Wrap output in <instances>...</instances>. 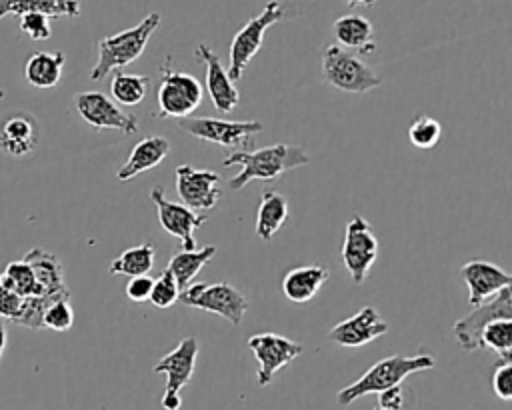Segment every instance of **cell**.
Returning a JSON list of instances; mask_svg holds the SVG:
<instances>
[{"label": "cell", "instance_id": "6da1fadb", "mask_svg": "<svg viewBox=\"0 0 512 410\" xmlns=\"http://www.w3.org/2000/svg\"><path fill=\"white\" fill-rule=\"evenodd\" d=\"M308 162L310 156L304 152V148L290 144H272L250 152H230L222 160L226 168L240 166V172L228 180L232 190H242L252 180L272 182L290 170L306 166Z\"/></svg>", "mask_w": 512, "mask_h": 410}, {"label": "cell", "instance_id": "7a4b0ae2", "mask_svg": "<svg viewBox=\"0 0 512 410\" xmlns=\"http://www.w3.org/2000/svg\"><path fill=\"white\" fill-rule=\"evenodd\" d=\"M436 366V358L432 354H416V356H388L372 364L356 382L344 386L336 400L340 406H350L358 398L366 394H378L386 388L398 386L414 372H424Z\"/></svg>", "mask_w": 512, "mask_h": 410}, {"label": "cell", "instance_id": "3957f363", "mask_svg": "<svg viewBox=\"0 0 512 410\" xmlns=\"http://www.w3.org/2000/svg\"><path fill=\"white\" fill-rule=\"evenodd\" d=\"M160 22L162 16L158 12H150L136 26L98 40V60L90 70V80L98 82L112 70H122L124 66L138 60L150 36L158 30Z\"/></svg>", "mask_w": 512, "mask_h": 410}, {"label": "cell", "instance_id": "277c9868", "mask_svg": "<svg viewBox=\"0 0 512 410\" xmlns=\"http://www.w3.org/2000/svg\"><path fill=\"white\" fill-rule=\"evenodd\" d=\"M298 10L282 0H270L266 2V6L262 8V12L258 16H252L232 38L230 42V62H228V76L232 82H238L244 76V70L248 68V64L252 62V58L260 52L262 44H264V34L268 28H272L274 24L296 16Z\"/></svg>", "mask_w": 512, "mask_h": 410}, {"label": "cell", "instance_id": "5b68a950", "mask_svg": "<svg viewBox=\"0 0 512 410\" xmlns=\"http://www.w3.org/2000/svg\"><path fill=\"white\" fill-rule=\"evenodd\" d=\"M322 78L332 88L352 94L382 86V76L372 66L338 44H328L322 52Z\"/></svg>", "mask_w": 512, "mask_h": 410}, {"label": "cell", "instance_id": "8992f818", "mask_svg": "<svg viewBox=\"0 0 512 410\" xmlns=\"http://www.w3.org/2000/svg\"><path fill=\"white\" fill-rule=\"evenodd\" d=\"M178 126L194 138L230 148L234 152H250L256 144L258 132L262 130V122L258 120H220L196 116L178 120Z\"/></svg>", "mask_w": 512, "mask_h": 410}, {"label": "cell", "instance_id": "52a82bcc", "mask_svg": "<svg viewBox=\"0 0 512 410\" xmlns=\"http://www.w3.org/2000/svg\"><path fill=\"white\" fill-rule=\"evenodd\" d=\"M170 56L160 66V84L156 88V102L160 110V118H188L202 102V86L200 82L186 72H178L170 68Z\"/></svg>", "mask_w": 512, "mask_h": 410}, {"label": "cell", "instance_id": "ba28073f", "mask_svg": "<svg viewBox=\"0 0 512 410\" xmlns=\"http://www.w3.org/2000/svg\"><path fill=\"white\" fill-rule=\"evenodd\" d=\"M178 300L186 306L226 318L232 326H240L248 312V298L228 282L190 284L180 292Z\"/></svg>", "mask_w": 512, "mask_h": 410}, {"label": "cell", "instance_id": "9c48e42d", "mask_svg": "<svg viewBox=\"0 0 512 410\" xmlns=\"http://www.w3.org/2000/svg\"><path fill=\"white\" fill-rule=\"evenodd\" d=\"M198 340L194 336L182 338L174 350H170L164 358L154 364V372L166 374V388L160 400L164 410H180L182 388L190 382L198 358Z\"/></svg>", "mask_w": 512, "mask_h": 410}, {"label": "cell", "instance_id": "30bf717a", "mask_svg": "<svg viewBox=\"0 0 512 410\" xmlns=\"http://www.w3.org/2000/svg\"><path fill=\"white\" fill-rule=\"evenodd\" d=\"M342 264L348 270L354 284H362L376 262L378 256V240L372 232V226L360 214L352 216L344 228L342 242Z\"/></svg>", "mask_w": 512, "mask_h": 410}, {"label": "cell", "instance_id": "8fae6325", "mask_svg": "<svg viewBox=\"0 0 512 410\" xmlns=\"http://www.w3.org/2000/svg\"><path fill=\"white\" fill-rule=\"evenodd\" d=\"M248 348L258 362V386H268L274 380L276 372L294 362L304 350L300 342H294L276 332H260L250 336Z\"/></svg>", "mask_w": 512, "mask_h": 410}, {"label": "cell", "instance_id": "7c38bea8", "mask_svg": "<svg viewBox=\"0 0 512 410\" xmlns=\"http://www.w3.org/2000/svg\"><path fill=\"white\" fill-rule=\"evenodd\" d=\"M492 320H512V286L502 288L490 300L474 306L470 314L458 318L452 326V332L466 352L480 348V332Z\"/></svg>", "mask_w": 512, "mask_h": 410}, {"label": "cell", "instance_id": "4fadbf2b", "mask_svg": "<svg viewBox=\"0 0 512 410\" xmlns=\"http://www.w3.org/2000/svg\"><path fill=\"white\" fill-rule=\"evenodd\" d=\"M74 108L80 118L96 130H120L122 134H134L138 130V120L134 114L120 110V106L110 100L104 92L86 90L74 96Z\"/></svg>", "mask_w": 512, "mask_h": 410}, {"label": "cell", "instance_id": "5bb4252c", "mask_svg": "<svg viewBox=\"0 0 512 410\" xmlns=\"http://www.w3.org/2000/svg\"><path fill=\"white\" fill-rule=\"evenodd\" d=\"M150 200L156 206L160 226L170 236L180 238L184 250H188V252L196 250L194 230H198L208 220V214H198V212L190 210L188 206H184L180 202L168 200L166 192H164V186H154L150 190Z\"/></svg>", "mask_w": 512, "mask_h": 410}, {"label": "cell", "instance_id": "9a60e30c", "mask_svg": "<svg viewBox=\"0 0 512 410\" xmlns=\"http://www.w3.org/2000/svg\"><path fill=\"white\" fill-rule=\"evenodd\" d=\"M176 192L180 204L190 210H212L220 198V176L212 170H198L192 164H180L176 168Z\"/></svg>", "mask_w": 512, "mask_h": 410}, {"label": "cell", "instance_id": "2e32d148", "mask_svg": "<svg viewBox=\"0 0 512 410\" xmlns=\"http://www.w3.org/2000/svg\"><path fill=\"white\" fill-rule=\"evenodd\" d=\"M460 276L468 290V304L474 308L492 296H496L502 288L512 286V276L504 268L488 262V260H468L460 266Z\"/></svg>", "mask_w": 512, "mask_h": 410}, {"label": "cell", "instance_id": "e0dca14e", "mask_svg": "<svg viewBox=\"0 0 512 410\" xmlns=\"http://www.w3.org/2000/svg\"><path fill=\"white\" fill-rule=\"evenodd\" d=\"M386 332H388V324L380 316V312L374 306H364L354 316L330 328L328 340L344 348H360Z\"/></svg>", "mask_w": 512, "mask_h": 410}, {"label": "cell", "instance_id": "ac0fdd59", "mask_svg": "<svg viewBox=\"0 0 512 410\" xmlns=\"http://www.w3.org/2000/svg\"><path fill=\"white\" fill-rule=\"evenodd\" d=\"M196 60L202 62L206 68V90L212 100V106L218 112H232L240 102V94L234 82L230 80L226 68L222 66L220 56L208 44H198Z\"/></svg>", "mask_w": 512, "mask_h": 410}, {"label": "cell", "instance_id": "d6986e66", "mask_svg": "<svg viewBox=\"0 0 512 410\" xmlns=\"http://www.w3.org/2000/svg\"><path fill=\"white\" fill-rule=\"evenodd\" d=\"M40 138L38 120L30 112H14L0 120V150L8 156H28Z\"/></svg>", "mask_w": 512, "mask_h": 410}, {"label": "cell", "instance_id": "ffe728a7", "mask_svg": "<svg viewBox=\"0 0 512 410\" xmlns=\"http://www.w3.org/2000/svg\"><path fill=\"white\" fill-rule=\"evenodd\" d=\"M22 260L30 264L40 288V296L48 300L70 298V290L64 280V268L56 254L44 248H30Z\"/></svg>", "mask_w": 512, "mask_h": 410}, {"label": "cell", "instance_id": "44dd1931", "mask_svg": "<svg viewBox=\"0 0 512 410\" xmlns=\"http://www.w3.org/2000/svg\"><path fill=\"white\" fill-rule=\"evenodd\" d=\"M170 152V142L164 136H146L138 140L126 158V162L118 168L116 178L120 182L132 180L134 176L156 168Z\"/></svg>", "mask_w": 512, "mask_h": 410}, {"label": "cell", "instance_id": "7402d4cb", "mask_svg": "<svg viewBox=\"0 0 512 410\" xmlns=\"http://www.w3.org/2000/svg\"><path fill=\"white\" fill-rule=\"evenodd\" d=\"M328 278H330V272L326 266H320V264L298 266L284 274L282 292L290 302L304 304L316 296V292L322 288V284Z\"/></svg>", "mask_w": 512, "mask_h": 410}, {"label": "cell", "instance_id": "603a6c76", "mask_svg": "<svg viewBox=\"0 0 512 410\" xmlns=\"http://www.w3.org/2000/svg\"><path fill=\"white\" fill-rule=\"evenodd\" d=\"M334 36L340 46L356 50L360 54H370L376 50L374 26L368 18L360 14H346L334 22Z\"/></svg>", "mask_w": 512, "mask_h": 410}, {"label": "cell", "instance_id": "cb8c5ba5", "mask_svg": "<svg viewBox=\"0 0 512 410\" xmlns=\"http://www.w3.org/2000/svg\"><path fill=\"white\" fill-rule=\"evenodd\" d=\"M290 208L288 200L276 192V190H264L260 196L258 212H256V236L262 242H270L276 232L282 228V224L288 220Z\"/></svg>", "mask_w": 512, "mask_h": 410}, {"label": "cell", "instance_id": "d4e9b609", "mask_svg": "<svg viewBox=\"0 0 512 410\" xmlns=\"http://www.w3.org/2000/svg\"><path fill=\"white\" fill-rule=\"evenodd\" d=\"M64 64V52H34L24 64V78L34 88H54L62 78Z\"/></svg>", "mask_w": 512, "mask_h": 410}, {"label": "cell", "instance_id": "484cf974", "mask_svg": "<svg viewBox=\"0 0 512 410\" xmlns=\"http://www.w3.org/2000/svg\"><path fill=\"white\" fill-rule=\"evenodd\" d=\"M38 12L48 18H76L80 16V2L78 0H0V18L14 14H30Z\"/></svg>", "mask_w": 512, "mask_h": 410}, {"label": "cell", "instance_id": "4316f807", "mask_svg": "<svg viewBox=\"0 0 512 410\" xmlns=\"http://www.w3.org/2000/svg\"><path fill=\"white\" fill-rule=\"evenodd\" d=\"M216 248L214 246H204L200 250H180L170 256L168 260V272L174 276L180 292L186 290L192 280L198 276V272L214 258Z\"/></svg>", "mask_w": 512, "mask_h": 410}, {"label": "cell", "instance_id": "83f0119b", "mask_svg": "<svg viewBox=\"0 0 512 410\" xmlns=\"http://www.w3.org/2000/svg\"><path fill=\"white\" fill-rule=\"evenodd\" d=\"M156 250L150 242L138 244L134 248L124 250L120 256H116L110 266V276H146L154 268Z\"/></svg>", "mask_w": 512, "mask_h": 410}, {"label": "cell", "instance_id": "f1b7e54d", "mask_svg": "<svg viewBox=\"0 0 512 410\" xmlns=\"http://www.w3.org/2000/svg\"><path fill=\"white\" fill-rule=\"evenodd\" d=\"M150 78L144 74H128L124 70H116L110 82V94L118 104L136 106L144 100L148 92Z\"/></svg>", "mask_w": 512, "mask_h": 410}, {"label": "cell", "instance_id": "f546056e", "mask_svg": "<svg viewBox=\"0 0 512 410\" xmlns=\"http://www.w3.org/2000/svg\"><path fill=\"white\" fill-rule=\"evenodd\" d=\"M0 286L6 290H12L20 294L22 298L26 296H40V288L36 282V276L26 260H14L4 266L0 272Z\"/></svg>", "mask_w": 512, "mask_h": 410}, {"label": "cell", "instance_id": "4dcf8cb0", "mask_svg": "<svg viewBox=\"0 0 512 410\" xmlns=\"http://www.w3.org/2000/svg\"><path fill=\"white\" fill-rule=\"evenodd\" d=\"M480 348H490L502 360H512V320H492L480 332Z\"/></svg>", "mask_w": 512, "mask_h": 410}, {"label": "cell", "instance_id": "1f68e13d", "mask_svg": "<svg viewBox=\"0 0 512 410\" xmlns=\"http://www.w3.org/2000/svg\"><path fill=\"white\" fill-rule=\"evenodd\" d=\"M440 136H442V126L432 116H420L408 128L410 144L420 150L434 148L440 142Z\"/></svg>", "mask_w": 512, "mask_h": 410}, {"label": "cell", "instance_id": "d6a6232c", "mask_svg": "<svg viewBox=\"0 0 512 410\" xmlns=\"http://www.w3.org/2000/svg\"><path fill=\"white\" fill-rule=\"evenodd\" d=\"M44 328H50L54 332H66L74 324V310L70 304V298H58L54 300L42 316Z\"/></svg>", "mask_w": 512, "mask_h": 410}, {"label": "cell", "instance_id": "836d02e7", "mask_svg": "<svg viewBox=\"0 0 512 410\" xmlns=\"http://www.w3.org/2000/svg\"><path fill=\"white\" fill-rule=\"evenodd\" d=\"M178 296H180V288H178L174 276L164 268L160 272V276L154 280L148 300L156 308H168L178 300Z\"/></svg>", "mask_w": 512, "mask_h": 410}, {"label": "cell", "instance_id": "e575fe53", "mask_svg": "<svg viewBox=\"0 0 512 410\" xmlns=\"http://www.w3.org/2000/svg\"><path fill=\"white\" fill-rule=\"evenodd\" d=\"M492 390L500 400H512V360L498 358L492 374Z\"/></svg>", "mask_w": 512, "mask_h": 410}, {"label": "cell", "instance_id": "d590c367", "mask_svg": "<svg viewBox=\"0 0 512 410\" xmlns=\"http://www.w3.org/2000/svg\"><path fill=\"white\" fill-rule=\"evenodd\" d=\"M20 30L32 40H48L52 36L50 18L44 16V14H38V12L22 14L20 16Z\"/></svg>", "mask_w": 512, "mask_h": 410}, {"label": "cell", "instance_id": "8d00e7d4", "mask_svg": "<svg viewBox=\"0 0 512 410\" xmlns=\"http://www.w3.org/2000/svg\"><path fill=\"white\" fill-rule=\"evenodd\" d=\"M152 284H154V280L148 274L146 276H132L126 284V296L132 302H146L150 298Z\"/></svg>", "mask_w": 512, "mask_h": 410}, {"label": "cell", "instance_id": "74e56055", "mask_svg": "<svg viewBox=\"0 0 512 410\" xmlns=\"http://www.w3.org/2000/svg\"><path fill=\"white\" fill-rule=\"evenodd\" d=\"M24 298L12 290H6L0 286V316L14 322L22 310Z\"/></svg>", "mask_w": 512, "mask_h": 410}, {"label": "cell", "instance_id": "f35d334b", "mask_svg": "<svg viewBox=\"0 0 512 410\" xmlns=\"http://www.w3.org/2000/svg\"><path fill=\"white\" fill-rule=\"evenodd\" d=\"M402 406H404V392H402L400 384L378 392V408H382V410H402Z\"/></svg>", "mask_w": 512, "mask_h": 410}, {"label": "cell", "instance_id": "ab89813d", "mask_svg": "<svg viewBox=\"0 0 512 410\" xmlns=\"http://www.w3.org/2000/svg\"><path fill=\"white\" fill-rule=\"evenodd\" d=\"M6 326L0 322V358H2V354H4V348H6Z\"/></svg>", "mask_w": 512, "mask_h": 410}, {"label": "cell", "instance_id": "60d3db41", "mask_svg": "<svg viewBox=\"0 0 512 410\" xmlns=\"http://www.w3.org/2000/svg\"><path fill=\"white\" fill-rule=\"evenodd\" d=\"M348 6H372L376 0H344Z\"/></svg>", "mask_w": 512, "mask_h": 410}, {"label": "cell", "instance_id": "b9f144b4", "mask_svg": "<svg viewBox=\"0 0 512 410\" xmlns=\"http://www.w3.org/2000/svg\"><path fill=\"white\" fill-rule=\"evenodd\" d=\"M374 410H382V408H378V406H376V408H374Z\"/></svg>", "mask_w": 512, "mask_h": 410}]
</instances>
